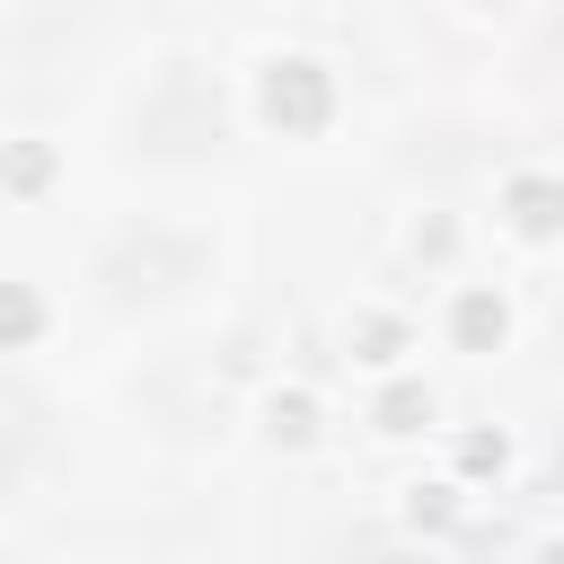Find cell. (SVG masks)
I'll return each instance as SVG.
<instances>
[{
    "mask_svg": "<svg viewBox=\"0 0 564 564\" xmlns=\"http://www.w3.org/2000/svg\"><path fill=\"white\" fill-rule=\"evenodd\" d=\"M194 273H203V238H185V229H123V238L97 256V282H106L115 308L167 300V291H185Z\"/></svg>",
    "mask_w": 564,
    "mask_h": 564,
    "instance_id": "6da1fadb",
    "label": "cell"
}]
</instances>
